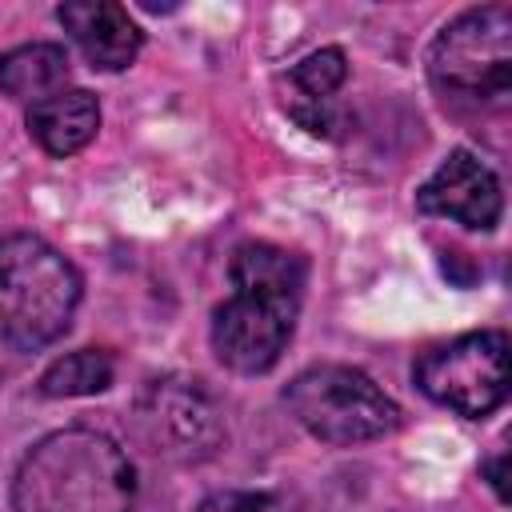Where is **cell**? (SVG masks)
<instances>
[{"instance_id":"obj_1","label":"cell","mask_w":512,"mask_h":512,"mask_svg":"<svg viewBox=\"0 0 512 512\" xmlns=\"http://www.w3.org/2000/svg\"><path fill=\"white\" fill-rule=\"evenodd\" d=\"M228 280V300L212 308V352L224 368L260 376L284 356L296 332L308 260L272 240H244L228 260Z\"/></svg>"},{"instance_id":"obj_2","label":"cell","mask_w":512,"mask_h":512,"mask_svg":"<svg viewBox=\"0 0 512 512\" xmlns=\"http://www.w3.org/2000/svg\"><path fill=\"white\" fill-rule=\"evenodd\" d=\"M132 504V460L96 428L48 432L12 476V512H132Z\"/></svg>"},{"instance_id":"obj_3","label":"cell","mask_w":512,"mask_h":512,"mask_svg":"<svg viewBox=\"0 0 512 512\" xmlns=\"http://www.w3.org/2000/svg\"><path fill=\"white\" fill-rule=\"evenodd\" d=\"M80 304V272L32 232H0V356L60 340Z\"/></svg>"},{"instance_id":"obj_4","label":"cell","mask_w":512,"mask_h":512,"mask_svg":"<svg viewBox=\"0 0 512 512\" xmlns=\"http://www.w3.org/2000/svg\"><path fill=\"white\" fill-rule=\"evenodd\" d=\"M428 76L444 104L504 108L512 88V8H468L428 48Z\"/></svg>"},{"instance_id":"obj_5","label":"cell","mask_w":512,"mask_h":512,"mask_svg":"<svg viewBox=\"0 0 512 512\" xmlns=\"http://www.w3.org/2000/svg\"><path fill=\"white\" fill-rule=\"evenodd\" d=\"M296 424L336 448L380 440L400 428V404L352 364H312L284 388Z\"/></svg>"},{"instance_id":"obj_6","label":"cell","mask_w":512,"mask_h":512,"mask_svg":"<svg viewBox=\"0 0 512 512\" xmlns=\"http://www.w3.org/2000/svg\"><path fill=\"white\" fill-rule=\"evenodd\" d=\"M132 424L148 452L176 464H200L216 456L228 440L216 396L192 376L148 380L132 404Z\"/></svg>"},{"instance_id":"obj_7","label":"cell","mask_w":512,"mask_h":512,"mask_svg":"<svg viewBox=\"0 0 512 512\" xmlns=\"http://www.w3.org/2000/svg\"><path fill=\"white\" fill-rule=\"evenodd\" d=\"M412 380L428 400L468 420H484L508 400V336L500 328H480L428 348Z\"/></svg>"},{"instance_id":"obj_8","label":"cell","mask_w":512,"mask_h":512,"mask_svg":"<svg viewBox=\"0 0 512 512\" xmlns=\"http://www.w3.org/2000/svg\"><path fill=\"white\" fill-rule=\"evenodd\" d=\"M416 208L424 216L456 220L472 232H492L504 216V192L496 172L468 148H452L440 168L416 188Z\"/></svg>"},{"instance_id":"obj_9","label":"cell","mask_w":512,"mask_h":512,"mask_svg":"<svg viewBox=\"0 0 512 512\" xmlns=\"http://www.w3.org/2000/svg\"><path fill=\"white\" fill-rule=\"evenodd\" d=\"M56 20L76 40L84 60L100 72H124L144 48L140 24L128 16L124 4L112 0H68L56 8Z\"/></svg>"},{"instance_id":"obj_10","label":"cell","mask_w":512,"mask_h":512,"mask_svg":"<svg viewBox=\"0 0 512 512\" xmlns=\"http://www.w3.org/2000/svg\"><path fill=\"white\" fill-rule=\"evenodd\" d=\"M100 128V104L88 88H60L36 104H28V136L48 156L80 152Z\"/></svg>"},{"instance_id":"obj_11","label":"cell","mask_w":512,"mask_h":512,"mask_svg":"<svg viewBox=\"0 0 512 512\" xmlns=\"http://www.w3.org/2000/svg\"><path fill=\"white\" fill-rule=\"evenodd\" d=\"M68 76H72L68 52L64 44H52V40H32L0 56V92L24 104H36L68 88Z\"/></svg>"},{"instance_id":"obj_12","label":"cell","mask_w":512,"mask_h":512,"mask_svg":"<svg viewBox=\"0 0 512 512\" xmlns=\"http://www.w3.org/2000/svg\"><path fill=\"white\" fill-rule=\"evenodd\" d=\"M116 380V364L100 348H80L60 360H52L40 376V396L64 400V396H96Z\"/></svg>"},{"instance_id":"obj_13","label":"cell","mask_w":512,"mask_h":512,"mask_svg":"<svg viewBox=\"0 0 512 512\" xmlns=\"http://www.w3.org/2000/svg\"><path fill=\"white\" fill-rule=\"evenodd\" d=\"M288 80L296 88V100L288 104V112L292 108H328V100L348 80V60L340 48H320V52L304 56L300 64H292Z\"/></svg>"},{"instance_id":"obj_14","label":"cell","mask_w":512,"mask_h":512,"mask_svg":"<svg viewBox=\"0 0 512 512\" xmlns=\"http://www.w3.org/2000/svg\"><path fill=\"white\" fill-rule=\"evenodd\" d=\"M196 512H288L272 492H252V488H228L212 492Z\"/></svg>"},{"instance_id":"obj_15","label":"cell","mask_w":512,"mask_h":512,"mask_svg":"<svg viewBox=\"0 0 512 512\" xmlns=\"http://www.w3.org/2000/svg\"><path fill=\"white\" fill-rule=\"evenodd\" d=\"M504 464H508V452H496L492 460H484V464H480V472L488 476V484H492V492H496L500 500H508V484H504Z\"/></svg>"}]
</instances>
